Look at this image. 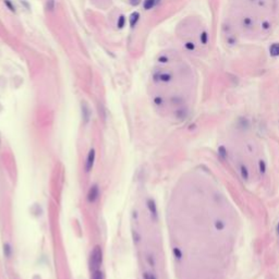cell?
<instances>
[{"instance_id": "obj_1", "label": "cell", "mask_w": 279, "mask_h": 279, "mask_svg": "<svg viewBox=\"0 0 279 279\" xmlns=\"http://www.w3.org/2000/svg\"><path fill=\"white\" fill-rule=\"evenodd\" d=\"M278 0H230L229 21L238 36L261 40L276 23Z\"/></svg>"}, {"instance_id": "obj_2", "label": "cell", "mask_w": 279, "mask_h": 279, "mask_svg": "<svg viewBox=\"0 0 279 279\" xmlns=\"http://www.w3.org/2000/svg\"><path fill=\"white\" fill-rule=\"evenodd\" d=\"M103 263V251L99 245H96L91 253V257H89V266L93 271L99 269L100 265Z\"/></svg>"}, {"instance_id": "obj_3", "label": "cell", "mask_w": 279, "mask_h": 279, "mask_svg": "<svg viewBox=\"0 0 279 279\" xmlns=\"http://www.w3.org/2000/svg\"><path fill=\"white\" fill-rule=\"evenodd\" d=\"M99 196V188L97 184H93L91 187V189L88 190L87 193V201L89 203H94L96 202V199Z\"/></svg>"}, {"instance_id": "obj_4", "label": "cell", "mask_w": 279, "mask_h": 279, "mask_svg": "<svg viewBox=\"0 0 279 279\" xmlns=\"http://www.w3.org/2000/svg\"><path fill=\"white\" fill-rule=\"evenodd\" d=\"M94 161H95V151L92 148L91 151L88 152L87 158H86V164H85V170L86 172H89L94 166Z\"/></svg>"}, {"instance_id": "obj_5", "label": "cell", "mask_w": 279, "mask_h": 279, "mask_svg": "<svg viewBox=\"0 0 279 279\" xmlns=\"http://www.w3.org/2000/svg\"><path fill=\"white\" fill-rule=\"evenodd\" d=\"M147 207L149 209L152 214V217H154V219H156L157 217V208H156V204L153 199H148L147 201Z\"/></svg>"}, {"instance_id": "obj_6", "label": "cell", "mask_w": 279, "mask_h": 279, "mask_svg": "<svg viewBox=\"0 0 279 279\" xmlns=\"http://www.w3.org/2000/svg\"><path fill=\"white\" fill-rule=\"evenodd\" d=\"M158 2H159V0H144L143 7H144L145 10H151V9L154 8Z\"/></svg>"}, {"instance_id": "obj_7", "label": "cell", "mask_w": 279, "mask_h": 279, "mask_svg": "<svg viewBox=\"0 0 279 279\" xmlns=\"http://www.w3.org/2000/svg\"><path fill=\"white\" fill-rule=\"evenodd\" d=\"M140 19V14L139 12H133L131 14V17H130V25H131V27L133 29L134 26L136 25L137 21H139Z\"/></svg>"}, {"instance_id": "obj_8", "label": "cell", "mask_w": 279, "mask_h": 279, "mask_svg": "<svg viewBox=\"0 0 279 279\" xmlns=\"http://www.w3.org/2000/svg\"><path fill=\"white\" fill-rule=\"evenodd\" d=\"M82 112H83V118H84V121L87 122L88 119H89V111H88V108L86 107V105L82 106Z\"/></svg>"}, {"instance_id": "obj_9", "label": "cell", "mask_w": 279, "mask_h": 279, "mask_svg": "<svg viewBox=\"0 0 279 279\" xmlns=\"http://www.w3.org/2000/svg\"><path fill=\"white\" fill-rule=\"evenodd\" d=\"M218 154L221 157L222 159H226L227 158V149L225 148V146H219L218 148Z\"/></svg>"}, {"instance_id": "obj_10", "label": "cell", "mask_w": 279, "mask_h": 279, "mask_svg": "<svg viewBox=\"0 0 279 279\" xmlns=\"http://www.w3.org/2000/svg\"><path fill=\"white\" fill-rule=\"evenodd\" d=\"M3 252H5V255H6L7 257H10L11 256V246H10V244L9 243H6V244L3 245Z\"/></svg>"}, {"instance_id": "obj_11", "label": "cell", "mask_w": 279, "mask_h": 279, "mask_svg": "<svg viewBox=\"0 0 279 279\" xmlns=\"http://www.w3.org/2000/svg\"><path fill=\"white\" fill-rule=\"evenodd\" d=\"M92 279H104V274L97 269V271H93V275H92Z\"/></svg>"}, {"instance_id": "obj_12", "label": "cell", "mask_w": 279, "mask_h": 279, "mask_svg": "<svg viewBox=\"0 0 279 279\" xmlns=\"http://www.w3.org/2000/svg\"><path fill=\"white\" fill-rule=\"evenodd\" d=\"M241 176H242V178L244 180L249 179V171H248V169H246V167L243 165L241 166Z\"/></svg>"}, {"instance_id": "obj_13", "label": "cell", "mask_w": 279, "mask_h": 279, "mask_svg": "<svg viewBox=\"0 0 279 279\" xmlns=\"http://www.w3.org/2000/svg\"><path fill=\"white\" fill-rule=\"evenodd\" d=\"M46 8L49 11H52L55 9V0H47L46 1Z\"/></svg>"}, {"instance_id": "obj_14", "label": "cell", "mask_w": 279, "mask_h": 279, "mask_svg": "<svg viewBox=\"0 0 279 279\" xmlns=\"http://www.w3.org/2000/svg\"><path fill=\"white\" fill-rule=\"evenodd\" d=\"M259 172H261L262 174H265V171H266V164H265L264 160H259Z\"/></svg>"}, {"instance_id": "obj_15", "label": "cell", "mask_w": 279, "mask_h": 279, "mask_svg": "<svg viewBox=\"0 0 279 279\" xmlns=\"http://www.w3.org/2000/svg\"><path fill=\"white\" fill-rule=\"evenodd\" d=\"M124 23H125V17L123 15H121L118 19V26H119V29H122L123 26H124Z\"/></svg>"}, {"instance_id": "obj_16", "label": "cell", "mask_w": 279, "mask_h": 279, "mask_svg": "<svg viewBox=\"0 0 279 279\" xmlns=\"http://www.w3.org/2000/svg\"><path fill=\"white\" fill-rule=\"evenodd\" d=\"M174 256H176L178 259H180L181 257H182V253H181V251H180L178 248L174 249Z\"/></svg>"}, {"instance_id": "obj_17", "label": "cell", "mask_w": 279, "mask_h": 279, "mask_svg": "<svg viewBox=\"0 0 279 279\" xmlns=\"http://www.w3.org/2000/svg\"><path fill=\"white\" fill-rule=\"evenodd\" d=\"M5 3L7 5V7H8L10 10H11L12 12H14L15 11V7L12 5V2L10 1V0H5Z\"/></svg>"}, {"instance_id": "obj_18", "label": "cell", "mask_w": 279, "mask_h": 279, "mask_svg": "<svg viewBox=\"0 0 279 279\" xmlns=\"http://www.w3.org/2000/svg\"><path fill=\"white\" fill-rule=\"evenodd\" d=\"M224 227H225V225H224V222L222 221H216V228L218 229V230L224 229Z\"/></svg>"}, {"instance_id": "obj_19", "label": "cell", "mask_w": 279, "mask_h": 279, "mask_svg": "<svg viewBox=\"0 0 279 279\" xmlns=\"http://www.w3.org/2000/svg\"><path fill=\"white\" fill-rule=\"evenodd\" d=\"M144 279H156V277L154 275H152V274L145 273L144 274Z\"/></svg>"}, {"instance_id": "obj_20", "label": "cell", "mask_w": 279, "mask_h": 279, "mask_svg": "<svg viewBox=\"0 0 279 279\" xmlns=\"http://www.w3.org/2000/svg\"><path fill=\"white\" fill-rule=\"evenodd\" d=\"M154 102H155V104H157V105H161V104H162V98H160V97H156Z\"/></svg>"}, {"instance_id": "obj_21", "label": "cell", "mask_w": 279, "mask_h": 279, "mask_svg": "<svg viewBox=\"0 0 279 279\" xmlns=\"http://www.w3.org/2000/svg\"><path fill=\"white\" fill-rule=\"evenodd\" d=\"M129 1H130V3H131L132 6H137L141 2V0H129Z\"/></svg>"}, {"instance_id": "obj_22", "label": "cell", "mask_w": 279, "mask_h": 279, "mask_svg": "<svg viewBox=\"0 0 279 279\" xmlns=\"http://www.w3.org/2000/svg\"><path fill=\"white\" fill-rule=\"evenodd\" d=\"M277 234H278V236H279V221H278V225H277Z\"/></svg>"}]
</instances>
